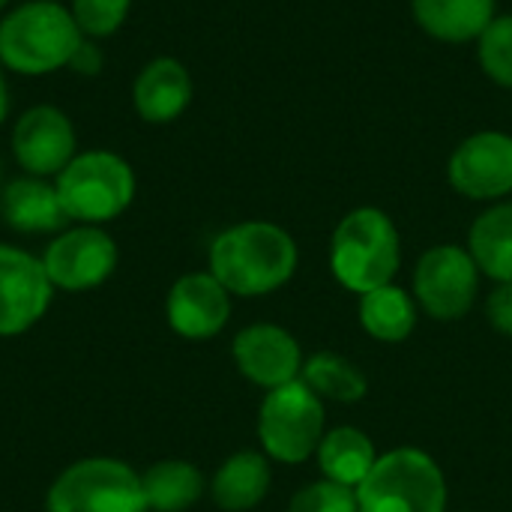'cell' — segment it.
Listing matches in <instances>:
<instances>
[{"label":"cell","mask_w":512,"mask_h":512,"mask_svg":"<svg viewBox=\"0 0 512 512\" xmlns=\"http://www.w3.org/2000/svg\"><path fill=\"white\" fill-rule=\"evenodd\" d=\"M6 3H9V0H0V9H3V6H6Z\"/></svg>","instance_id":"f546056e"},{"label":"cell","mask_w":512,"mask_h":512,"mask_svg":"<svg viewBox=\"0 0 512 512\" xmlns=\"http://www.w3.org/2000/svg\"><path fill=\"white\" fill-rule=\"evenodd\" d=\"M12 153L30 177H57L75 159V126L54 105L27 108L15 120Z\"/></svg>","instance_id":"7c38bea8"},{"label":"cell","mask_w":512,"mask_h":512,"mask_svg":"<svg viewBox=\"0 0 512 512\" xmlns=\"http://www.w3.org/2000/svg\"><path fill=\"white\" fill-rule=\"evenodd\" d=\"M297 243L273 222H240L225 228L210 246V273L237 297L279 291L297 273Z\"/></svg>","instance_id":"6da1fadb"},{"label":"cell","mask_w":512,"mask_h":512,"mask_svg":"<svg viewBox=\"0 0 512 512\" xmlns=\"http://www.w3.org/2000/svg\"><path fill=\"white\" fill-rule=\"evenodd\" d=\"M324 399L312 393L300 378L267 390L258 411V438L267 459L282 465H300L315 456L324 438Z\"/></svg>","instance_id":"52a82bcc"},{"label":"cell","mask_w":512,"mask_h":512,"mask_svg":"<svg viewBox=\"0 0 512 512\" xmlns=\"http://www.w3.org/2000/svg\"><path fill=\"white\" fill-rule=\"evenodd\" d=\"M450 186L474 201H498L512 192V135L486 129L468 135L450 156Z\"/></svg>","instance_id":"30bf717a"},{"label":"cell","mask_w":512,"mask_h":512,"mask_svg":"<svg viewBox=\"0 0 512 512\" xmlns=\"http://www.w3.org/2000/svg\"><path fill=\"white\" fill-rule=\"evenodd\" d=\"M54 285L42 258L0 243V336H18L36 327L51 306Z\"/></svg>","instance_id":"8fae6325"},{"label":"cell","mask_w":512,"mask_h":512,"mask_svg":"<svg viewBox=\"0 0 512 512\" xmlns=\"http://www.w3.org/2000/svg\"><path fill=\"white\" fill-rule=\"evenodd\" d=\"M42 264L54 288L90 291L117 270V243L99 225L66 228L48 243Z\"/></svg>","instance_id":"9c48e42d"},{"label":"cell","mask_w":512,"mask_h":512,"mask_svg":"<svg viewBox=\"0 0 512 512\" xmlns=\"http://www.w3.org/2000/svg\"><path fill=\"white\" fill-rule=\"evenodd\" d=\"M300 381L318 393L321 399H330V402H360L366 393H369V381L366 375L360 372L357 363H351L348 357H339V354H330V351H321V354H312L306 363H303V372H300Z\"/></svg>","instance_id":"603a6c76"},{"label":"cell","mask_w":512,"mask_h":512,"mask_svg":"<svg viewBox=\"0 0 512 512\" xmlns=\"http://www.w3.org/2000/svg\"><path fill=\"white\" fill-rule=\"evenodd\" d=\"M84 33L54 0H27L0 21V66L18 75H48L72 63Z\"/></svg>","instance_id":"7a4b0ae2"},{"label":"cell","mask_w":512,"mask_h":512,"mask_svg":"<svg viewBox=\"0 0 512 512\" xmlns=\"http://www.w3.org/2000/svg\"><path fill=\"white\" fill-rule=\"evenodd\" d=\"M414 21L441 42H471L495 21V0H411Z\"/></svg>","instance_id":"e0dca14e"},{"label":"cell","mask_w":512,"mask_h":512,"mask_svg":"<svg viewBox=\"0 0 512 512\" xmlns=\"http://www.w3.org/2000/svg\"><path fill=\"white\" fill-rule=\"evenodd\" d=\"M270 480H273V474H270L267 456L243 450L219 465L210 492H213V501L219 510L249 512L267 498Z\"/></svg>","instance_id":"ac0fdd59"},{"label":"cell","mask_w":512,"mask_h":512,"mask_svg":"<svg viewBox=\"0 0 512 512\" xmlns=\"http://www.w3.org/2000/svg\"><path fill=\"white\" fill-rule=\"evenodd\" d=\"M0 210L9 228L21 234H54V231H63V225L69 222L60 204L57 186L45 183V177L12 180L3 189Z\"/></svg>","instance_id":"2e32d148"},{"label":"cell","mask_w":512,"mask_h":512,"mask_svg":"<svg viewBox=\"0 0 512 512\" xmlns=\"http://www.w3.org/2000/svg\"><path fill=\"white\" fill-rule=\"evenodd\" d=\"M288 512H360L357 489L339 486L333 480H318L303 486L291 498Z\"/></svg>","instance_id":"484cf974"},{"label":"cell","mask_w":512,"mask_h":512,"mask_svg":"<svg viewBox=\"0 0 512 512\" xmlns=\"http://www.w3.org/2000/svg\"><path fill=\"white\" fill-rule=\"evenodd\" d=\"M231 351L240 375L264 390H276L297 381L306 363L300 342L276 324H252L240 330Z\"/></svg>","instance_id":"4fadbf2b"},{"label":"cell","mask_w":512,"mask_h":512,"mask_svg":"<svg viewBox=\"0 0 512 512\" xmlns=\"http://www.w3.org/2000/svg\"><path fill=\"white\" fill-rule=\"evenodd\" d=\"M315 459H318L324 480L357 489L375 468L378 453L366 432H360L354 426H339L333 432H324V438L315 450Z\"/></svg>","instance_id":"d6986e66"},{"label":"cell","mask_w":512,"mask_h":512,"mask_svg":"<svg viewBox=\"0 0 512 512\" xmlns=\"http://www.w3.org/2000/svg\"><path fill=\"white\" fill-rule=\"evenodd\" d=\"M468 252L483 276L512 282V201H501L477 216L468 234Z\"/></svg>","instance_id":"ffe728a7"},{"label":"cell","mask_w":512,"mask_h":512,"mask_svg":"<svg viewBox=\"0 0 512 512\" xmlns=\"http://www.w3.org/2000/svg\"><path fill=\"white\" fill-rule=\"evenodd\" d=\"M477 57L495 84L512 90V15H495L477 39Z\"/></svg>","instance_id":"cb8c5ba5"},{"label":"cell","mask_w":512,"mask_h":512,"mask_svg":"<svg viewBox=\"0 0 512 512\" xmlns=\"http://www.w3.org/2000/svg\"><path fill=\"white\" fill-rule=\"evenodd\" d=\"M6 108H9V96H6V81H3V72H0V120L6 117Z\"/></svg>","instance_id":"f1b7e54d"},{"label":"cell","mask_w":512,"mask_h":512,"mask_svg":"<svg viewBox=\"0 0 512 512\" xmlns=\"http://www.w3.org/2000/svg\"><path fill=\"white\" fill-rule=\"evenodd\" d=\"M168 324L183 339H213L231 318L228 288L207 273H186L168 291Z\"/></svg>","instance_id":"5bb4252c"},{"label":"cell","mask_w":512,"mask_h":512,"mask_svg":"<svg viewBox=\"0 0 512 512\" xmlns=\"http://www.w3.org/2000/svg\"><path fill=\"white\" fill-rule=\"evenodd\" d=\"M189 102H192V75L174 57L150 60L132 84V105L138 117L147 123H171L189 108Z\"/></svg>","instance_id":"9a60e30c"},{"label":"cell","mask_w":512,"mask_h":512,"mask_svg":"<svg viewBox=\"0 0 512 512\" xmlns=\"http://www.w3.org/2000/svg\"><path fill=\"white\" fill-rule=\"evenodd\" d=\"M486 318L498 333L512 336V282H498V288L489 294Z\"/></svg>","instance_id":"4316f807"},{"label":"cell","mask_w":512,"mask_h":512,"mask_svg":"<svg viewBox=\"0 0 512 512\" xmlns=\"http://www.w3.org/2000/svg\"><path fill=\"white\" fill-rule=\"evenodd\" d=\"M69 66H75L78 72H84V75H90V72H99V66H102V54L90 45V42H81V48L75 51V57H72V63Z\"/></svg>","instance_id":"83f0119b"},{"label":"cell","mask_w":512,"mask_h":512,"mask_svg":"<svg viewBox=\"0 0 512 512\" xmlns=\"http://www.w3.org/2000/svg\"><path fill=\"white\" fill-rule=\"evenodd\" d=\"M402 264V240L393 219L378 207L351 210L333 231L330 270L339 285L369 294L393 282Z\"/></svg>","instance_id":"3957f363"},{"label":"cell","mask_w":512,"mask_h":512,"mask_svg":"<svg viewBox=\"0 0 512 512\" xmlns=\"http://www.w3.org/2000/svg\"><path fill=\"white\" fill-rule=\"evenodd\" d=\"M480 291V267L468 249L456 243L432 246L414 270V297L426 315L438 321L462 318Z\"/></svg>","instance_id":"ba28073f"},{"label":"cell","mask_w":512,"mask_h":512,"mask_svg":"<svg viewBox=\"0 0 512 512\" xmlns=\"http://www.w3.org/2000/svg\"><path fill=\"white\" fill-rule=\"evenodd\" d=\"M48 512H150L141 474L120 459H81L48 489Z\"/></svg>","instance_id":"8992f818"},{"label":"cell","mask_w":512,"mask_h":512,"mask_svg":"<svg viewBox=\"0 0 512 512\" xmlns=\"http://www.w3.org/2000/svg\"><path fill=\"white\" fill-rule=\"evenodd\" d=\"M147 510L153 512H183L195 507L204 495V474L183 459H165L150 465L141 474Z\"/></svg>","instance_id":"7402d4cb"},{"label":"cell","mask_w":512,"mask_h":512,"mask_svg":"<svg viewBox=\"0 0 512 512\" xmlns=\"http://www.w3.org/2000/svg\"><path fill=\"white\" fill-rule=\"evenodd\" d=\"M69 219L99 225L117 219L135 198V174L129 162L111 150L78 153L54 180Z\"/></svg>","instance_id":"5b68a950"},{"label":"cell","mask_w":512,"mask_h":512,"mask_svg":"<svg viewBox=\"0 0 512 512\" xmlns=\"http://www.w3.org/2000/svg\"><path fill=\"white\" fill-rule=\"evenodd\" d=\"M360 327L378 342H405L417 327V303L399 285H384L369 294H360Z\"/></svg>","instance_id":"44dd1931"},{"label":"cell","mask_w":512,"mask_h":512,"mask_svg":"<svg viewBox=\"0 0 512 512\" xmlns=\"http://www.w3.org/2000/svg\"><path fill=\"white\" fill-rule=\"evenodd\" d=\"M357 504L360 512H447V480L429 453L399 447L378 456L357 486Z\"/></svg>","instance_id":"277c9868"},{"label":"cell","mask_w":512,"mask_h":512,"mask_svg":"<svg viewBox=\"0 0 512 512\" xmlns=\"http://www.w3.org/2000/svg\"><path fill=\"white\" fill-rule=\"evenodd\" d=\"M132 0H72V18L84 36L102 39L120 30Z\"/></svg>","instance_id":"d4e9b609"}]
</instances>
